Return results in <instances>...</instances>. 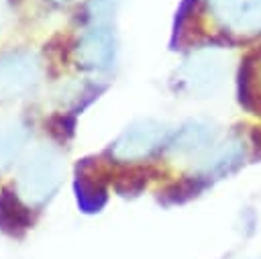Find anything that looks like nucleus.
Masks as SVG:
<instances>
[{"label":"nucleus","instance_id":"obj_1","mask_svg":"<svg viewBox=\"0 0 261 259\" xmlns=\"http://www.w3.org/2000/svg\"><path fill=\"white\" fill-rule=\"evenodd\" d=\"M214 8L230 33H261V0H214Z\"/></svg>","mask_w":261,"mask_h":259}]
</instances>
